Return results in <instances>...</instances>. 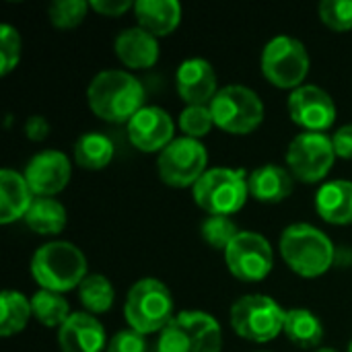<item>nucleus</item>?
I'll return each mask as SVG.
<instances>
[{
	"mask_svg": "<svg viewBox=\"0 0 352 352\" xmlns=\"http://www.w3.org/2000/svg\"><path fill=\"white\" fill-rule=\"evenodd\" d=\"M87 99L97 118L111 124H128L144 107V87L132 72L107 68L91 78Z\"/></svg>",
	"mask_w": 352,
	"mask_h": 352,
	"instance_id": "f257e3e1",
	"label": "nucleus"
},
{
	"mask_svg": "<svg viewBox=\"0 0 352 352\" xmlns=\"http://www.w3.org/2000/svg\"><path fill=\"white\" fill-rule=\"evenodd\" d=\"M280 256L285 264L305 278L326 274L336 260L332 239L309 223H293L280 233Z\"/></svg>",
	"mask_w": 352,
	"mask_h": 352,
	"instance_id": "f03ea898",
	"label": "nucleus"
},
{
	"mask_svg": "<svg viewBox=\"0 0 352 352\" xmlns=\"http://www.w3.org/2000/svg\"><path fill=\"white\" fill-rule=\"evenodd\" d=\"M31 274L41 289L56 293L72 291L89 276L87 258L70 241H50L33 254Z\"/></svg>",
	"mask_w": 352,
	"mask_h": 352,
	"instance_id": "7ed1b4c3",
	"label": "nucleus"
},
{
	"mask_svg": "<svg viewBox=\"0 0 352 352\" xmlns=\"http://www.w3.org/2000/svg\"><path fill=\"white\" fill-rule=\"evenodd\" d=\"M221 324L206 311L184 309L159 332L155 352H221Z\"/></svg>",
	"mask_w": 352,
	"mask_h": 352,
	"instance_id": "20e7f679",
	"label": "nucleus"
},
{
	"mask_svg": "<svg viewBox=\"0 0 352 352\" xmlns=\"http://www.w3.org/2000/svg\"><path fill=\"white\" fill-rule=\"evenodd\" d=\"M173 316V297L165 283L148 276L130 287L124 303V318L132 330L144 336L161 332Z\"/></svg>",
	"mask_w": 352,
	"mask_h": 352,
	"instance_id": "39448f33",
	"label": "nucleus"
},
{
	"mask_svg": "<svg viewBox=\"0 0 352 352\" xmlns=\"http://www.w3.org/2000/svg\"><path fill=\"white\" fill-rule=\"evenodd\" d=\"M194 202L208 214H233L248 200V177L243 169L210 167L192 186Z\"/></svg>",
	"mask_w": 352,
	"mask_h": 352,
	"instance_id": "423d86ee",
	"label": "nucleus"
},
{
	"mask_svg": "<svg viewBox=\"0 0 352 352\" xmlns=\"http://www.w3.org/2000/svg\"><path fill=\"white\" fill-rule=\"evenodd\" d=\"M231 328L252 342H270L285 332L287 311L268 295H241L231 305Z\"/></svg>",
	"mask_w": 352,
	"mask_h": 352,
	"instance_id": "0eeeda50",
	"label": "nucleus"
},
{
	"mask_svg": "<svg viewBox=\"0 0 352 352\" xmlns=\"http://www.w3.org/2000/svg\"><path fill=\"white\" fill-rule=\"evenodd\" d=\"M214 124L229 134H250L264 120L260 95L245 85H227L210 101Z\"/></svg>",
	"mask_w": 352,
	"mask_h": 352,
	"instance_id": "6e6552de",
	"label": "nucleus"
},
{
	"mask_svg": "<svg viewBox=\"0 0 352 352\" xmlns=\"http://www.w3.org/2000/svg\"><path fill=\"white\" fill-rule=\"evenodd\" d=\"M262 72L280 89H297L309 72V54L301 39L276 35L262 50Z\"/></svg>",
	"mask_w": 352,
	"mask_h": 352,
	"instance_id": "1a4fd4ad",
	"label": "nucleus"
},
{
	"mask_svg": "<svg viewBox=\"0 0 352 352\" xmlns=\"http://www.w3.org/2000/svg\"><path fill=\"white\" fill-rule=\"evenodd\" d=\"M208 163V153L206 146L190 136H179L173 138L157 159V169L159 177L163 184L171 188H188L194 186L204 171Z\"/></svg>",
	"mask_w": 352,
	"mask_h": 352,
	"instance_id": "9d476101",
	"label": "nucleus"
},
{
	"mask_svg": "<svg viewBox=\"0 0 352 352\" xmlns=\"http://www.w3.org/2000/svg\"><path fill=\"white\" fill-rule=\"evenodd\" d=\"M336 151L324 132H301L287 148V165L295 179L303 184L322 182L334 167Z\"/></svg>",
	"mask_w": 352,
	"mask_h": 352,
	"instance_id": "9b49d317",
	"label": "nucleus"
},
{
	"mask_svg": "<svg viewBox=\"0 0 352 352\" xmlns=\"http://www.w3.org/2000/svg\"><path fill=\"white\" fill-rule=\"evenodd\" d=\"M229 272L243 283L264 280L274 266V252L270 241L256 231H241L225 250Z\"/></svg>",
	"mask_w": 352,
	"mask_h": 352,
	"instance_id": "f8f14e48",
	"label": "nucleus"
},
{
	"mask_svg": "<svg viewBox=\"0 0 352 352\" xmlns=\"http://www.w3.org/2000/svg\"><path fill=\"white\" fill-rule=\"evenodd\" d=\"M289 116L305 132H324L336 120V103L320 85H301L289 95Z\"/></svg>",
	"mask_w": 352,
	"mask_h": 352,
	"instance_id": "ddd939ff",
	"label": "nucleus"
},
{
	"mask_svg": "<svg viewBox=\"0 0 352 352\" xmlns=\"http://www.w3.org/2000/svg\"><path fill=\"white\" fill-rule=\"evenodd\" d=\"M31 192L39 198H54L60 194L72 175V165L70 159L56 148H45L33 155L23 171Z\"/></svg>",
	"mask_w": 352,
	"mask_h": 352,
	"instance_id": "4468645a",
	"label": "nucleus"
},
{
	"mask_svg": "<svg viewBox=\"0 0 352 352\" xmlns=\"http://www.w3.org/2000/svg\"><path fill=\"white\" fill-rule=\"evenodd\" d=\"M175 124L159 105H144L128 122V138L142 153H161L173 140Z\"/></svg>",
	"mask_w": 352,
	"mask_h": 352,
	"instance_id": "2eb2a0df",
	"label": "nucleus"
},
{
	"mask_svg": "<svg viewBox=\"0 0 352 352\" xmlns=\"http://www.w3.org/2000/svg\"><path fill=\"white\" fill-rule=\"evenodd\" d=\"M175 87L188 105H210L219 93L214 66L204 58H188L177 66Z\"/></svg>",
	"mask_w": 352,
	"mask_h": 352,
	"instance_id": "dca6fc26",
	"label": "nucleus"
},
{
	"mask_svg": "<svg viewBox=\"0 0 352 352\" xmlns=\"http://www.w3.org/2000/svg\"><path fill=\"white\" fill-rule=\"evenodd\" d=\"M58 344L62 352L107 351L105 328L93 314H70V318L58 330Z\"/></svg>",
	"mask_w": 352,
	"mask_h": 352,
	"instance_id": "f3484780",
	"label": "nucleus"
},
{
	"mask_svg": "<svg viewBox=\"0 0 352 352\" xmlns=\"http://www.w3.org/2000/svg\"><path fill=\"white\" fill-rule=\"evenodd\" d=\"M293 188L295 175L291 173V169L276 163H264L256 167L248 177L250 196L266 204H278L287 200L293 194Z\"/></svg>",
	"mask_w": 352,
	"mask_h": 352,
	"instance_id": "a211bd4d",
	"label": "nucleus"
},
{
	"mask_svg": "<svg viewBox=\"0 0 352 352\" xmlns=\"http://www.w3.org/2000/svg\"><path fill=\"white\" fill-rule=\"evenodd\" d=\"M116 56L120 62L132 70L148 68L159 58V41L157 35L142 27H126L118 33L113 41Z\"/></svg>",
	"mask_w": 352,
	"mask_h": 352,
	"instance_id": "6ab92c4d",
	"label": "nucleus"
},
{
	"mask_svg": "<svg viewBox=\"0 0 352 352\" xmlns=\"http://www.w3.org/2000/svg\"><path fill=\"white\" fill-rule=\"evenodd\" d=\"M33 202V192L23 173L4 167L0 171V223L8 225L25 219Z\"/></svg>",
	"mask_w": 352,
	"mask_h": 352,
	"instance_id": "aec40b11",
	"label": "nucleus"
},
{
	"mask_svg": "<svg viewBox=\"0 0 352 352\" xmlns=\"http://www.w3.org/2000/svg\"><path fill=\"white\" fill-rule=\"evenodd\" d=\"M318 214L332 225H351L352 223V182L332 179L320 186L316 194Z\"/></svg>",
	"mask_w": 352,
	"mask_h": 352,
	"instance_id": "412c9836",
	"label": "nucleus"
},
{
	"mask_svg": "<svg viewBox=\"0 0 352 352\" xmlns=\"http://www.w3.org/2000/svg\"><path fill=\"white\" fill-rule=\"evenodd\" d=\"M134 14L138 27L153 35L171 33L182 21V4L177 0H138L134 2Z\"/></svg>",
	"mask_w": 352,
	"mask_h": 352,
	"instance_id": "4be33fe9",
	"label": "nucleus"
},
{
	"mask_svg": "<svg viewBox=\"0 0 352 352\" xmlns=\"http://www.w3.org/2000/svg\"><path fill=\"white\" fill-rule=\"evenodd\" d=\"M285 334L299 349H316L324 340V324L311 309L295 307L287 311Z\"/></svg>",
	"mask_w": 352,
	"mask_h": 352,
	"instance_id": "5701e85b",
	"label": "nucleus"
},
{
	"mask_svg": "<svg viewBox=\"0 0 352 352\" xmlns=\"http://www.w3.org/2000/svg\"><path fill=\"white\" fill-rule=\"evenodd\" d=\"M113 153V140L103 132H85L74 142V161L89 171L105 169L111 163Z\"/></svg>",
	"mask_w": 352,
	"mask_h": 352,
	"instance_id": "b1692460",
	"label": "nucleus"
},
{
	"mask_svg": "<svg viewBox=\"0 0 352 352\" xmlns=\"http://www.w3.org/2000/svg\"><path fill=\"white\" fill-rule=\"evenodd\" d=\"M66 221H68L66 208L56 198H41V196L33 198L25 214L27 227L39 235H58L66 227Z\"/></svg>",
	"mask_w": 352,
	"mask_h": 352,
	"instance_id": "393cba45",
	"label": "nucleus"
},
{
	"mask_svg": "<svg viewBox=\"0 0 352 352\" xmlns=\"http://www.w3.org/2000/svg\"><path fill=\"white\" fill-rule=\"evenodd\" d=\"M33 316L31 299L19 291H2L0 295V334L4 338L25 330L29 318Z\"/></svg>",
	"mask_w": 352,
	"mask_h": 352,
	"instance_id": "a878e982",
	"label": "nucleus"
},
{
	"mask_svg": "<svg viewBox=\"0 0 352 352\" xmlns=\"http://www.w3.org/2000/svg\"><path fill=\"white\" fill-rule=\"evenodd\" d=\"M31 309L37 322H41L47 328H62V324L70 318V305L62 293L39 289L31 297Z\"/></svg>",
	"mask_w": 352,
	"mask_h": 352,
	"instance_id": "bb28decb",
	"label": "nucleus"
},
{
	"mask_svg": "<svg viewBox=\"0 0 352 352\" xmlns=\"http://www.w3.org/2000/svg\"><path fill=\"white\" fill-rule=\"evenodd\" d=\"M78 299L89 314H107L113 305L116 291L107 276L89 274L78 287Z\"/></svg>",
	"mask_w": 352,
	"mask_h": 352,
	"instance_id": "cd10ccee",
	"label": "nucleus"
},
{
	"mask_svg": "<svg viewBox=\"0 0 352 352\" xmlns=\"http://www.w3.org/2000/svg\"><path fill=\"white\" fill-rule=\"evenodd\" d=\"M200 233H202V239L214 248V250H227L229 243L241 233L237 223L231 219V217H225V214H208L202 225H200Z\"/></svg>",
	"mask_w": 352,
	"mask_h": 352,
	"instance_id": "c85d7f7f",
	"label": "nucleus"
},
{
	"mask_svg": "<svg viewBox=\"0 0 352 352\" xmlns=\"http://www.w3.org/2000/svg\"><path fill=\"white\" fill-rule=\"evenodd\" d=\"M177 124L186 136L200 140L202 136H206L210 132V128L214 124L210 105H186L179 113Z\"/></svg>",
	"mask_w": 352,
	"mask_h": 352,
	"instance_id": "c756f323",
	"label": "nucleus"
},
{
	"mask_svg": "<svg viewBox=\"0 0 352 352\" xmlns=\"http://www.w3.org/2000/svg\"><path fill=\"white\" fill-rule=\"evenodd\" d=\"M89 6L85 0H56L47 6V16L60 29H72L85 21Z\"/></svg>",
	"mask_w": 352,
	"mask_h": 352,
	"instance_id": "7c9ffc66",
	"label": "nucleus"
},
{
	"mask_svg": "<svg viewBox=\"0 0 352 352\" xmlns=\"http://www.w3.org/2000/svg\"><path fill=\"white\" fill-rule=\"evenodd\" d=\"M21 33L16 27L0 25V74H8L21 60Z\"/></svg>",
	"mask_w": 352,
	"mask_h": 352,
	"instance_id": "2f4dec72",
	"label": "nucleus"
},
{
	"mask_svg": "<svg viewBox=\"0 0 352 352\" xmlns=\"http://www.w3.org/2000/svg\"><path fill=\"white\" fill-rule=\"evenodd\" d=\"M320 16L330 29L349 31L352 29V0H322Z\"/></svg>",
	"mask_w": 352,
	"mask_h": 352,
	"instance_id": "473e14b6",
	"label": "nucleus"
},
{
	"mask_svg": "<svg viewBox=\"0 0 352 352\" xmlns=\"http://www.w3.org/2000/svg\"><path fill=\"white\" fill-rule=\"evenodd\" d=\"M105 352H146L144 334H140L132 328L120 330L107 342V351Z\"/></svg>",
	"mask_w": 352,
	"mask_h": 352,
	"instance_id": "72a5a7b5",
	"label": "nucleus"
},
{
	"mask_svg": "<svg viewBox=\"0 0 352 352\" xmlns=\"http://www.w3.org/2000/svg\"><path fill=\"white\" fill-rule=\"evenodd\" d=\"M332 144H334L336 157L352 159V124L340 126V128L332 134Z\"/></svg>",
	"mask_w": 352,
	"mask_h": 352,
	"instance_id": "f704fd0d",
	"label": "nucleus"
},
{
	"mask_svg": "<svg viewBox=\"0 0 352 352\" xmlns=\"http://www.w3.org/2000/svg\"><path fill=\"white\" fill-rule=\"evenodd\" d=\"M50 128H52V126H50L47 118H43V116H39V113L29 116V118H27V122H25V136H27L29 140L39 142V140L47 138Z\"/></svg>",
	"mask_w": 352,
	"mask_h": 352,
	"instance_id": "c9c22d12",
	"label": "nucleus"
},
{
	"mask_svg": "<svg viewBox=\"0 0 352 352\" xmlns=\"http://www.w3.org/2000/svg\"><path fill=\"white\" fill-rule=\"evenodd\" d=\"M89 4L93 10H97L99 14H105V16H120L130 6H134L132 0H91Z\"/></svg>",
	"mask_w": 352,
	"mask_h": 352,
	"instance_id": "e433bc0d",
	"label": "nucleus"
},
{
	"mask_svg": "<svg viewBox=\"0 0 352 352\" xmlns=\"http://www.w3.org/2000/svg\"><path fill=\"white\" fill-rule=\"evenodd\" d=\"M314 352H340V351H336V349H332V346H324V349H316Z\"/></svg>",
	"mask_w": 352,
	"mask_h": 352,
	"instance_id": "4c0bfd02",
	"label": "nucleus"
},
{
	"mask_svg": "<svg viewBox=\"0 0 352 352\" xmlns=\"http://www.w3.org/2000/svg\"><path fill=\"white\" fill-rule=\"evenodd\" d=\"M349 352H352V340H351V344H349Z\"/></svg>",
	"mask_w": 352,
	"mask_h": 352,
	"instance_id": "58836bf2",
	"label": "nucleus"
},
{
	"mask_svg": "<svg viewBox=\"0 0 352 352\" xmlns=\"http://www.w3.org/2000/svg\"><path fill=\"white\" fill-rule=\"evenodd\" d=\"M258 352H264V351H258Z\"/></svg>",
	"mask_w": 352,
	"mask_h": 352,
	"instance_id": "ea45409f",
	"label": "nucleus"
}]
</instances>
